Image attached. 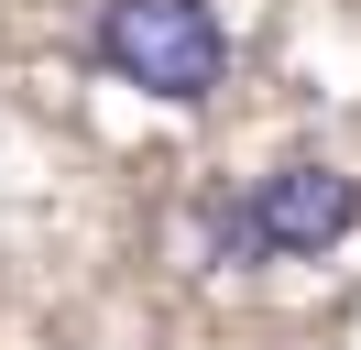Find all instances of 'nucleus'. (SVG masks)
Returning <instances> with one entry per match:
<instances>
[{
  "label": "nucleus",
  "instance_id": "obj_1",
  "mask_svg": "<svg viewBox=\"0 0 361 350\" xmlns=\"http://www.w3.org/2000/svg\"><path fill=\"white\" fill-rule=\"evenodd\" d=\"M88 55H99V77L142 88L164 109H208L230 77V22L208 0H99Z\"/></svg>",
  "mask_w": 361,
  "mask_h": 350
},
{
  "label": "nucleus",
  "instance_id": "obj_2",
  "mask_svg": "<svg viewBox=\"0 0 361 350\" xmlns=\"http://www.w3.org/2000/svg\"><path fill=\"white\" fill-rule=\"evenodd\" d=\"M241 208H252V252L263 262H317L361 230V175L329 164V153H285L274 175L241 186Z\"/></svg>",
  "mask_w": 361,
  "mask_h": 350
}]
</instances>
